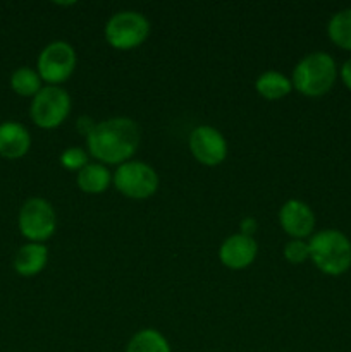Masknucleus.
Listing matches in <instances>:
<instances>
[{
	"mask_svg": "<svg viewBox=\"0 0 351 352\" xmlns=\"http://www.w3.org/2000/svg\"><path fill=\"white\" fill-rule=\"evenodd\" d=\"M140 127L129 117H112L95 124L86 138L88 153L103 165H123L140 146Z\"/></svg>",
	"mask_w": 351,
	"mask_h": 352,
	"instance_id": "f257e3e1",
	"label": "nucleus"
},
{
	"mask_svg": "<svg viewBox=\"0 0 351 352\" xmlns=\"http://www.w3.org/2000/svg\"><path fill=\"white\" fill-rule=\"evenodd\" d=\"M339 76L336 60L327 52H312L305 55L292 69V89L308 98L327 95Z\"/></svg>",
	"mask_w": 351,
	"mask_h": 352,
	"instance_id": "f03ea898",
	"label": "nucleus"
},
{
	"mask_svg": "<svg viewBox=\"0 0 351 352\" xmlns=\"http://www.w3.org/2000/svg\"><path fill=\"white\" fill-rule=\"evenodd\" d=\"M310 260L322 274L344 275L351 268V241L337 229H323L308 241Z\"/></svg>",
	"mask_w": 351,
	"mask_h": 352,
	"instance_id": "7ed1b4c3",
	"label": "nucleus"
},
{
	"mask_svg": "<svg viewBox=\"0 0 351 352\" xmlns=\"http://www.w3.org/2000/svg\"><path fill=\"white\" fill-rule=\"evenodd\" d=\"M71 113V96L61 86H43L33 96L30 117L40 129H57Z\"/></svg>",
	"mask_w": 351,
	"mask_h": 352,
	"instance_id": "20e7f679",
	"label": "nucleus"
},
{
	"mask_svg": "<svg viewBox=\"0 0 351 352\" xmlns=\"http://www.w3.org/2000/svg\"><path fill=\"white\" fill-rule=\"evenodd\" d=\"M150 34V23L136 10L116 12L105 24V40L116 50H133L145 43Z\"/></svg>",
	"mask_w": 351,
	"mask_h": 352,
	"instance_id": "39448f33",
	"label": "nucleus"
},
{
	"mask_svg": "<svg viewBox=\"0 0 351 352\" xmlns=\"http://www.w3.org/2000/svg\"><path fill=\"white\" fill-rule=\"evenodd\" d=\"M17 227L21 236L26 237L30 243L43 244L57 229V215L52 203L43 198L26 199L17 215Z\"/></svg>",
	"mask_w": 351,
	"mask_h": 352,
	"instance_id": "423d86ee",
	"label": "nucleus"
},
{
	"mask_svg": "<svg viewBox=\"0 0 351 352\" xmlns=\"http://www.w3.org/2000/svg\"><path fill=\"white\" fill-rule=\"evenodd\" d=\"M112 182L117 191L131 199H147L157 192L158 175L151 165L140 160H129L119 165Z\"/></svg>",
	"mask_w": 351,
	"mask_h": 352,
	"instance_id": "0eeeda50",
	"label": "nucleus"
},
{
	"mask_svg": "<svg viewBox=\"0 0 351 352\" xmlns=\"http://www.w3.org/2000/svg\"><path fill=\"white\" fill-rule=\"evenodd\" d=\"M76 52L67 41H52L40 52L36 60V71L41 81L48 86H58L67 81L76 69Z\"/></svg>",
	"mask_w": 351,
	"mask_h": 352,
	"instance_id": "6e6552de",
	"label": "nucleus"
},
{
	"mask_svg": "<svg viewBox=\"0 0 351 352\" xmlns=\"http://www.w3.org/2000/svg\"><path fill=\"white\" fill-rule=\"evenodd\" d=\"M189 151L202 165L217 167L227 157V141L215 127L198 126L189 134Z\"/></svg>",
	"mask_w": 351,
	"mask_h": 352,
	"instance_id": "1a4fd4ad",
	"label": "nucleus"
},
{
	"mask_svg": "<svg viewBox=\"0 0 351 352\" xmlns=\"http://www.w3.org/2000/svg\"><path fill=\"white\" fill-rule=\"evenodd\" d=\"M279 223L292 239L305 241L315 229V213L301 199H288L279 210Z\"/></svg>",
	"mask_w": 351,
	"mask_h": 352,
	"instance_id": "9d476101",
	"label": "nucleus"
},
{
	"mask_svg": "<svg viewBox=\"0 0 351 352\" xmlns=\"http://www.w3.org/2000/svg\"><path fill=\"white\" fill-rule=\"evenodd\" d=\"M258 254V244L251 236L237 232L229 236L219 250V260L222 261L224 267L231 270H243L248 268Z\"/></svg>",
	"mask_w": 351,
	"mask_h": 352,
	"instance_id": "9b49d317",
	"label": "nucleus"
},
{
	"mask_svg": "<svg viewBox=\"0 0 351 352\" xmlns=\"http://www.w3.org/2000/svg\"><path fill=\"white\" fill-rule=\"evenodd\" d=\"M31 148L30 131L16 120L0 122V157L7 160L23 158Z\"/></svg>",
	"mask_w": 351,
	"mask_h": 352,
	"instance_id": "f8f14e48",
	"label": "nucleus"
},
{
	"mask_svg": "<svg viewBox=\"0 0 351 352\" xmlns=\"http://www.w3.org/2000/svg\"><path fill=\"white\" fill-rule=\"evenodd\" d=\"M48 261V248L41 243H28L17 250L14 254L12 267L17 275L21 277H34L41 274L47 267Z\"/></svg>",
	"mask_w": 351,
	"mask_h": 352,
	"instance_id": "ddd939ff",
	"label": "nucleus"
},
{
	"mask_svg": "<svg viewBox=\"0 0 351 352\" xmlns=\"http://www.w3.org/2000/svg\"><path fill=\"white\" fill-rule=\"evenodd\" d=\"M78 182L79 189L86 195H102L109 189L110 182H112V174L103 164H88L85 168L78 172Z\"/></svg>",
	"mask_w": 351,
	"mask_h": 352,
	"instance_id": "4468645a",
	"label": "nucleus"
},
{
	"mask_svg": "<svg viewBox=\"0 0 351 352\" xmlns=\"http://www.w3.org/2000/svg\"><path fill=\"white\" fill-rule=\"evenodd\" d=\"M255 89L265 100H281L292 91L291 79L279 71H267L255 81Z\"/></svg>",
	"mask_w": 351,
	"mask_h": 352,
	"instance_id": "2eb2a0df",
	"label": "nucleus"
},
{
	"mask_svg": "<svg viewBox=\"0 0 351 352\" xmlns=\"http://www.w3.org/2000/svg\"><path fill=\"white\" fill-rule=\"evenodd\" d=\"M327 34L336 47L351 52V7H346L330 17Z\"/></svg>",
	"mask_w": 351,
	"mask_h": 352,
	"instance_id": "dca6fc26",
	"label": "nucleus"
},
{
	"mask_svg": "<svg viewBox=\"0 0 351 352\" xmlns=\"http://www.w3.org/2000/svg\"><path fill=\"white\" fill-rule=\"evenodd\" d=\"M126 352H172L167 339L155 329H143L127 342Z\"/></svg>",
	"mask_w": 351,
	"mask_h": 352,
	"instance_id": "f3484780",
	"label": "nucleus"
},
{
	"mask_svg": "<svg viewBox=\"0 0 351 352\" xmlns=\"http://www.w3.org/2000/svg\"><path fill=\"white\" fill-rule=\"evenodd\" d=\"M10 89L19 96H31L33 98L41 88H43V81H41L40 74L36 69L31 67H17L16 71L10 74Z\"/></svg>",
	"mask_w": 351,
	"mask_h": 352,
	"instance_id": "a211bd4d",
	"label": "nucleus"
},
{
	"mask_svg": "<svg viewBox=\"0 0 351 352\" xmlns=\"http://www.w3.org/2000/svg\"><path fill=\"white\" fill-rule=\"evenodd\" d=\"M88 164H89L88 153H86L83 148H78V146L67 148V150L62 151L61 155V165L71 172H79Z\"/></svg>",
	"mask_w": 351,
	"mask_h": 352,
	"instance_id": "6ab92c4d",
	"label": "nucleus"
},
{
	"mask_svg": "<svg viewBox=\"0 0 351 352\" xmlns=\"http://www.w3.org/2000/svg\"><path fill=\"white\" fill-rule=\"evenodd\" d=\"M284 258L291 265H301L310 260V248L308 243L303 239H291L284 246Z\"/></svg>",
	"mask_w": 351,
	"mask_h": 352,
	"instance_id": "aec40b11",
	"label": "nucleus"
},
{
	"mask_svg": "<svg viewBox=\"0 0 351 352\" xmlns=\"http://www.w3.org/2000/svg\"><path fill=\"white\" fill-rule=\"evenodd\" d=\"M339 76H341V81H343V85L351 91V58H348V60L341 65Z\"/></svg>",
	"mask_w": 351,
	"mask_h": 352,
	"instance_id": "412c9836",
	"label": "nucleus"
},
{
	"mask_svg": "<svg viewBox=\"0 0 351 352\" xmlns=\"http://www.w3.org/2000/svg\"><path fill=\"white\" fill-rule=\"evenodd\" d=\"M76 127H78L79 133H83L86 138H88V134L92 133L93 127H95V122H93V120L89 119V117L85 116V117H79V119H78V126H76Z\"/></svg>",
	"mask_w": 351,
	"mask_h": 352,
	"instance_id": "4be33fe9",
	"label": "nucleus"
},
{
	"mask_svg": "<svg viewBox=\"0 0 351 352\" xmlns=\"http://www.w3.org/2000/svg\"><path fill=\"white\" fill-rule=\"evenodd\" d=\"M255 230H257V222H255L253 219L246 217V219L241 220V234H244V236H251V237H253Z\"/></svg>",
	"mask_w": 351,
	"mask_h": 352,
	"instance_id": "5701e85b",
	"label": "nucleus"
},
{
	"mask_svg": "<svg viewBox=\"0 0 351 352\" xmlns=\"http://www.w3.org/2000/svg\"><path fill=\"white\" fill-rule=\"evenodd\" d=\"M350 117H351V112H350Z\"/></svg>",
	"mask_w": 351,
	"mask_h": 352,
	"instance_id": "b1692460",
	"label": "nucleus"
}]
</instances>
